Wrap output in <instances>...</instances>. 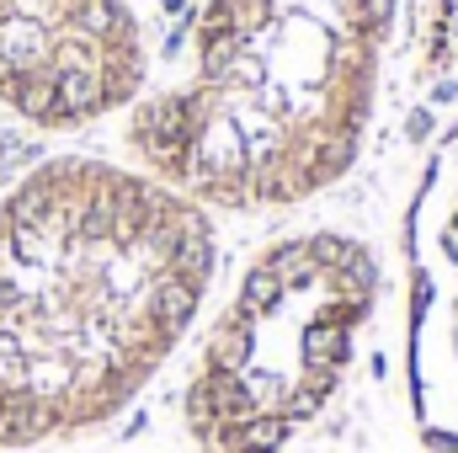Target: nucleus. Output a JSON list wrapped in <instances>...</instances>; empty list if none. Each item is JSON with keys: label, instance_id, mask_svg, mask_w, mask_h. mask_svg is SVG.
<instances>
[{"label": "nucleus", "instance_id": "f257e3e1", "mask_svg": "<svg viewBox=\"0 0 458 453\" xmlns=\"http://www.w3.org/2000/svg\"><path fill=\"white\" fill-rule=\"evenodd\" d=\"M219 288L214 209L102 155L0 198V453L107 432L176 363Z\"/></svg>", "mask_w": 458, "mask_h": 453}, {"label": "nucleus", "instance_id": "f03ea898", "mask_svg": "<svg viewBox=\"0 0 458 453\" xmlns=\"http://www.w3.org/2000/svg\"><path fill=\"white\" fill-rule=\"evenodd\" d=\"M394 0H208L192 59L128 107V155L214 214H277L362 155Z\"/></svg>", "mask_w": 458, "mask_h": 453}, {"label": "nucleus", "instance_id": "7ed1b4c3", "mask_svg": "<svg viewBox=\"0 0 458 453\" xmlns=\"http://www.w3.org/2000/svg\"><path fill=\"white\" fill-rule=\"evenodd\" d=\"M378 256L342 225L272 235L198 331L176 422L192 453H288L342 395L378 310Z\"/></svg>", "mask_w": 458, "mask_h": 453}, {"label": "nucleus", "instance_id": "20e7f679", "mask_svg": "<svg viewBox=\"0 0 458 453\" xmlns=\"http://www.w3.org/2000/svg\"><path fill=\"white\" fill-rule=\"evenodd\" d=\"M149 48L128 0H0V113L48 133L128 113Z\"/></svg>", "mask_w": 458, "mask_h": 453}, {"label": "nucleus", "instance_id": "39448f33", "mask_svg": "<svg viewBox=\"0 0 458 453\" xmlns=\"http://www.w3.org/2000/svg\"><path fill=\"white\" fill-rule=\"evenodd\" d=\"M411 395L421 427L458 453V123L437 139L411 203Z\"/></svg>", "mask_w": 458, "mask_h": 453}]
</instances>
